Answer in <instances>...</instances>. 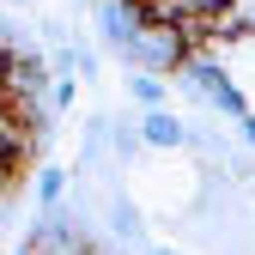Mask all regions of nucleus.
Returning a JSON list of instances; mask_svg holds the SVG:
<instances>
[{"label":"nucleus","mask_w":255,"mask_h":255,"mask_svg":"<svg viewBox=\"0 0 255 255\" xmlns=\"http://www.w3.org/2000/svg\"><path fill=\"white\" fill-rule=\"evenodd\" d=\"M98 30H104V49L122 55L146 30V6H140V0H98Z\"/></svg>","instance_id":"2"},{"label":"nucleus","mask_w":255,"mask_h":255,"mask_svg":"<svg viewBox=\"0 0 255 255\" xmlns=\"http://www.w3.org/2000/svg\"><path fill=\"white\" fill-rule=\"evenodd\" d=\"M140 140L152 152H176V146H195V128H188L182 116H170V110H146L140 116Z\"/></svg>","instance_id":"3"},{"label":"nucleus","mask_w":255,"mask_h":255,"mask_svg":"<svg viewBox=\"0 0 255 255\" xmlns=\"http://www.w3.org/2000/svg\"><path fill=\"white\" fill-rule=\"evenodd\" d=\"M207 104H213L219 116H231V122H243V116H249V104H243V91H237L231 79H225V85H213V91H207Z\"/></svg>","instance_id":"7"},{"label":"nucleus","mask_w":255,"mask_h":255,"mask_svg":"<svg viewBox=\"0 0 255 255\" xmlns=\"http://www.w3.org/2000/svg\"><path fill=\"white\" fill-rule=\"evenodd\" d=\"M128 98H134L140 110H164L170 85H164V73H128Z\"/></svg>","instance_id":"4"},{"label":"nucleus","mask_w":255,"mask_h":255,"mask_svg":"<svg viewBox=\"0 0 255 255\" xmlns=\"http://www.w3.org/2000/svg\"><path fill=\"white\" fill-rule=\"evenodd\" d=\"M61 201H67V170H61V164H43V170H37V207L49 213V207H61Z\"/></svg>","instance_id":"6"},{"label":"nucleus","mask_w":255,"mask_h":255,"mask_svg":"<svg viewBox=\"0 0 255 255\" xmlns=\"http://www.w3.org/2000/svg\"><path fill=\"white\" fill-rule=\"evenodd\" d=\"M182 37H176V24H146L134 43L122 49V61H128V73H176L182 67Z\"/></svg>","instance_id":"1"},{"label":"nucleus","mask_w":255,"mask_h":255,"mask_svg":"<svg viewBox=\"0 0 255 255\" xmlns=\"http://www.w3.org/2000/svg\"><path fill=\"white\" fill-rule=\"evenodd\" d=\"M152 255H182V249H152Z\"/></svg>","instance_id":"9"},{"label":"nucleus","mask_w":255,"mask_h":255,"mask_svg":"<svg viewBox=\"0 0 255 255\" xmlns=\"http://www.w3.org/2000/svg\"><path fill=\"white\" fill-rule=\"evenodd\" d=\"M237 128H243V140H249V152H255V116H243Z\"/></svg>","instance_id":"8"},{"label":"nucleus","mask_w":255,"mask_h":255,"mask_svg":"<svg viewBox=\"0 0 255 255\" xmlns=\"http://www.w3.org/2000/svg\"><path fill=\"white\" fill-rule=\"evenodd\" d=\"M110 231H116L122 243H140V237H146V225H140V213L128 207L122 195H110Z\"/></svg>","instance_id":"5"}]
</instances>
